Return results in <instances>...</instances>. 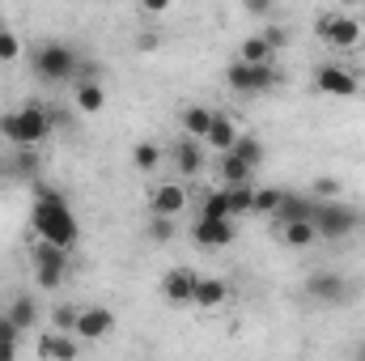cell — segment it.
<instances>
[{
  "instance_id": "44dd1931",
  "label": "cell",
  "mask_w": 365,
  "mask_h": 361,
  "mask_svg": "<svg viewBox=\"0 0 365 361\" xmlns=\"http://www.w3.org/2000/svg\"><path fill=\"white\" fill-rule=\"evenodd\" d=\"M182 136H191V141H200V136H208V128H212V111L208 106H200V102H191V106H182Z\"/></svg>"
},
{
  "instance_id": "4316f807",
  "label": "cell",
  "mask_w": 365,
  "mask_h": 361,
  "mask_svg": "<svg viewBox=\"0 0 365 361\" xmlns=\"http://www.w3.org/2000/svg\"><path fill=\"white\" fill-rule=\"evenodd\" d=\"M9 175H13V179H34V175H38V153H34V149H17L13 162H9Z\"/></svg>"
},
{
  "instance_id": "6da1fadb",
  "label": "cell",
  "mask_w": 365,
  "mask_h": 361,
  "mask_svg": "<svg viewBox=\"0 0 365 361\" xmlns=\"http://www.w3.org/2000/svg\"><path fill=\"white\" fill-rule=\"evenodd\" d=\"M34 238H43V243H51V247H60V251H73L77 247V238H81V225H77V217H73V208H68V200L56 191V187H34Z\"/></svg>"
},
{
  "instance_id": "e0dca14e",
  "label": "cell",
  "mask_w": 365,
  "mask_h": 361,
  "mask_svg": "<svg viewBox=\"0 0 365 361\" xmlns=\"http://www.w3.org/2000/svg\"><path fill=\"white\" fill-rule=\"evenodd\" d=\"M238 60H242V64H251V68H272L276 51L268 47V39H264V34H247V39H242V47H238Z\"/></svg>"
},
{
  "instance_id": "ba28073f",
  "label": "cell",
  "mask_w": 365,
  "mask_h": 361,
  "mask_svg": "<svg viewBox=\"0 0 365 361\" xmlns=\"http://www.w3.org/2000/svg\"><path fill=\"white\" fill-rule=\"evenodd\" d=\"M314 90L327 93V98H353V93L361 90V81H357V73L344 68V64H319V68H314Z\"/></svg>"
},
{
  "instance_id": "484cf974",
  "label": "cell",
  "mask_w": 365,
  "mask_h": 361,
  "mask_svg": "<svg viewBox=\"0 0 365 361\" xmlns=\"http://www.w3.org/2000/svg\"><path fill=\"white\" fill-rule=\"evenodd\" d=\"M200 217H208V221H230V195H225V187L204 195V204H200Z\"/></svg>"
},
{
  "instance_id": "ffe728a7",
  "label": "cell",
  "mask_w": 365,
  "mask_h": 361,
  "mask_svg": "<svg viewBox=\"0 0 365 361\" xmlns=\"http://www.w3.org/2000/svg\"><path fill=\"white\" fill-rule=\"evenodd\" d=\"M280 243L289 251H306V247L319 243V230H314V221H284L280 225Z\"/></svg>"
},
{
  "instance_id": "30bf717a",
  "label": "cell",
  "mask_w": 365,
  "mask_h": 361,
  "mask_svg": "<svg viewBox=\"0 0 365 361\" xmlns=\"http://www.w3.org/2000/svg\"><path fill=\"white\" fill-rule=\"evenodd\" d=\"M182 208H187V191H182V183H158V187H149V217H179Z\"/></svg>"
},
{
  "instance_id": "d6986e66",
  "label": "cell",
  "mask_w": 365,
  "mask_h": 361,
  "mask_svg": "<svg viewBox=\"0 0 365 361\" xmlns=\"http://www.w3.org/2000/svg\"><path fill=\"white\" fill-rule=\"evenodd\" d=\"M314 204H319V200H306V195L284 191V195H280V208H276V225H284V221H310V217H314Z\"/></svg>"
},
{
  "instance_id": "5bb4252c",
  "label": "cell",
  "mask_w": 365,
  "mask_h": 361,
  "mask_svg": "<svg viewBox=\"0 0 365 361\" xmlns=\"http://www.w3.org/2000/svg\"><path fill=\"white\" fill-rule=\"evenodd\" d=\"M191 238L200 247H230L234 243V221H208V217H200L195 230H191Z\"/></svg>"
},
{
  "instance_id": "836d02e7",
  "label": "cell",
  "mask_w": 365,
  "mask_h": 361,
  "mask_svg": "<svg viewBox=\"0 0 365 361\" xmlns=\"http://www.w3.org/2000/svg\"><path fill=\"white\" fill-rule=\"evenodd\" d=\"M77 315H81L77 306H60V310H56V323H60V332H73V327H77Z\"/></svg>"
},
{
  "instance_id": "277c9868",
  "label": "cell",
  "mask_w": 365,
  "mask_h": 361,
  "mask_svg": "<svg viewBox=\"0 0 365 361\" xmlns=\"http://www.w3.org/2000/svg\"><path fill=\"white\" fill-rule=\"evenodd\" d=\"M77 51L73 47H64V43H43L38 51H34V73H38V81H77Z\"/></svg>"
},
{
  "instance_id": "52a82bcc",
  "label": "cell",
  "mask_w": 365,
  "mask_h": 361,
  "mask_svg": "<svg viewBox=\"0 0 365 361\" xmlns=\"http://www.w3.org/2000/svg\"><path fill=\"white\" fill-rule=\"evenodd\" d=\"M225 81H230V90H234V93H242V98L268 93V90L276 86V64H272V68H251V64L234 60V64L225 68Z\"/></svg>"
},
{
  "instance_id": "2e32d148",
  "label": "cell",
  "mask_w": 365,
  "mask_h": 361,
  "mask_svg": "<svg viewBox=\"0 0 365 361\" xmlns=\"http://www.w3.org/2000/svg\"><path fill=\"white\" fill-rule=\"evenodd\" d=\"M225 298H230V289H225L221 276H200V280H195V298H191V306H200V310H217V306H225Z\"/></svg>"
},
{
  "instance_id": "603a6c76",
  "label": "cell",
  "mask_w": 365,
  "mask_h": 361,
  "mask_svg": "<svg viewBox=\"0 0 365 361\" xmlns=\"http://www.w3.org/2000/svg\"><path fill=\"white\" fill-rule=\"evenodd\" d=\"M77 106L86 111V115H98L102 106H106V90L93 81V77H86V81H77Z\"/></svg>"
},
{
  "instance_id": "e575fe53",
  "label": "cell",
  "mask_w": 365,
  "mask_h": 361,
  "mask_svg": "<svg viewBox=\"0 0 365 361\" xmlns=\"http://www.w3.org/2000/svg\"><path fill=\"white\" fill-rule=\"evenodd\" d=\"M264 39H268V47L280 51V47H289V30H280V26H268V30H259Z\"/></svg>"
},
{
  "instance_id": "9c48e42d",
  "label": "cell",
  "mask_w": 365,
  "mask_h": 361,
  "mask_svg": "<svg viewBox=\"0 0 365 361\" xmlns=\"http://www.w3.org/2000/svg\"><path fill=\"white\" fill-rule=\"evenodd\" d=\"M349 280L340 276V272H314L310 280H306V298L310 302H319V306H344L349 302Z\"/></svg>"
},
{
  "instance_id": "8992f818",
  "label": "cell",
  "mask_w": 365,
  "mask_h": 361,
  "mask_svg": "<svg viewBox=\"0 0 365 361\" xmlns=\"http://www.w3.org/2000/svg\"><path fill=\"white\" fill-rule=\"evenodd\" d=\"M30 264H34V280H38L43 289H60V285H64V272H68V251H60V247L34 238Z\"/></svg>"
},
{
  "instance_id": "f35d334b",
  "label": "cell",
  "mask_w": 365,
  "mask_h": 361,
  "mask_svg": "<svg viewBox=\"0 0 365 361\" xmlns=\"http://www.w3.org/2000/svg\"><path fill=\"white\" fill-rule=\"evenodd\" d=\"M4 175H9V166H4V162H0V179H4Z\"/></svg>"
},
{
  "instance_id": "74e56055",
  "label": "cell",
  "mask_w": 365,
  "mask_h": 361,
  "mask_svg": "<svg viewBox=\"0 0 365 361\" xmlns=\"http://www.w3.org/2000/svg\"><path fill=\"white\" fill-rule=\"evenodd\" d=\"M357 361H365V345H361V349H357Z\"/></svg>"
},
{
  "instance_id": "83f0119b",
  "label": "cell",
  "mask_w": 365,
  "mask_h": 361,
  "mask_svg": "<svg viewBox=\"0 0 365 361\" xmlns=\"http://www.w3.org/2000/svg\"><path fill=\"white\" fill-rule=\"evenodd\" d=\"M17 340H21V332L13 327L9 315H0V361H17Z\"/></svg>"
},
{
  "instance_id": "ac0fdd59",
  "label": "cell",
  "mask_w": 365,
  "mask_h": 361,
  "mask_svg": "<svg viewBox=\"0 0 365 361\" xmlns=\"http://www.w3.org/2000/svg\"><path fill=\"white\" fill-rule=\"evenodd\" d=\"M238 136H242V132L234 128V119H230V115H221V111H212V128H208V136H204V141H208L217 153H230V149L238 145Z\"/></svg>"
},
{
  "instance_id": "4dcf8cb0",
  "label": "cell",
  "mask_w": 365,
  "mask_h": 361,
  "mask_svg": "<svg viewBox=\"0 0 365 361\" xmlns=\"http://www.w3.org/2000/svg\"><path fill=\"white\" fill-rule=\"evenodd\" d=\"M145 238H149V243H158V247H162V243H170V238H175V221H170V217H149Z\"/></svg>"
},
{
  "instance_id": "8d00e7d4",
  "label": "cell",
  "mask_w": 365,
  "mask_h": 361,
  "mask_svg": "<svg viewBox=\"0 0 365 361\" xmlns=\"http://www.w3.org/2000/svg\"><path fill=\"white\" fill-rule=\"evenodd\" d=\"M251 13L264 17V13H272V4H268V0H251Z\"/></svg>"
},
{
  "instance_id": "cb8c5ba5",
  "label": "cell",
  "mask_w": 365,
  "mask_h": 361,
  "mask_svg": "<svg viewBox=\"0 0 365 361\" xmlns=\"http://www.w3.org/2000/svg\"><path fill=\"white\" fill-rule=\"evenodd\" d=\"M230 153H234L242 166H251V171H259V166H264V145H259V136H247V132H242V136H238V145H234Z\"/></svg>"
},
{
  "instance_id": "5b68a950",
  "label": "cell",
  "mask_w": 365,
  "mask_h": 361,
  "mask_svg": "<svg viewBox=\"0 0 365 361\" xmlns=\"http://www.w3.org/2000/svg\"><path fill=\"white\" fill-rule=\"evenodd\" d=\"M314 30H319V39H323L327 47H336V51L361 47V21H357L353 13H323V17L314 21Z\"/></svg>"
},
{
  "instance_id": "4fadbf2b",
  "label": "cell",
  "mask_w": 365,
  "mask_h": 361,
  "mask_svg": "<svg viewBox=\"0 0 365 361\" xmlns=\"http://www.w3.org/2000/svg\"><path fill=\"white\" fill-rule=\"evenodd\" d=\"M77 353H81V340L73 332H47L38 340V357L43 361H77Z\"/></svg>"
},
{
  "instance_id": "7402d4cb",
  "label": "cell",
  "mask_w": 365,
  "mask_h": 361,
  "mask_svg": "<svg viewBox=\"0 0 365 361\" xmlns=\"http://www.w3.org/2000/svg\"><path fill=\"white\" fill-rule=\"evenodd\" d=\"M4 315L13 319V327H17V332H30V327L38 323V306H34V298H26V293H21V298H13Z\"/></svg>"
},
{
  "instance_id": "d4e9b609",
  "label": "cell",
  "mask_w": 365,
  "mask_h": 361,
  "mask_svg": "<svg viewBox=\"0 0 365 361\" xmlns=\"http://www.w3.org/2000/svg\"><path fill=\"white\" fill-rule=\"evenodd\" d=\"M217 171H221L225 187H247V183H251V175H255V171H251V166H242L234 153H221V166H217Z\"/></svg>"
},
{
  "instance_id": "7a4b0ae2",
  "label": "cell",
  "mask_w": 365,
  "mask_h": 361,
  "mask_svg": "<svg viewBox=\"0 0 365 361\" xmlns=\"http://www.w3.org/2000/svg\"><path fill=\"white\" fill-rule=\"evenodd\" d=\"M51 128H56L51 111H43L38 102H26L21 111L0 115V136H4L9 145H17V149H38V145L51 136Z\"/></svg>"
},
{
  "instance_id": "f546056e",
  "label": "cell",
  "mask_w": 365,
  "mask_h": 361,
  "mask_svg": "<svg viewBox=\"0 0 365 361\" xmlns=\"http://www.w3.org/2000/svg\"><path fill=\"white\" fill-rule=\"evenodd\" d=\"M158 162H162V149H158V145L140 141V145L132 149V166H136V171H145V175H149V171H158Z\"/></svg>"
},
{
  "instance_id": "9a60e30c",
  "label": "cell",
  "mask_w": 365,
  "mask_h": 361,
  "mask_svg": "<svg viewBox=\"0 0 365 361\" xmlns=\"http://www.w3.org/2000/svg\"><path fill=\"white\" fill-rule=\"evenodd\" d=\"M170 162H175V171H182V175H200V171H204V149H200V141L179 136L175 149H170Z\"/></svg>"
},
{
  "instance_id": "f1b7e54d",
  "label": "cell",
  "mask_w": 365,
  "mask_h": 361,
  "mask_svg": "<svg viewBox=\"0 0 365 361\" xmlns=\"http://www.w3.org/2000/svg\"><path fill=\"white\" fill-rule=\"evenodd\" d=\"M225 195H230V217H242V213L255 208V187L251 183L247 187H225Z\"/></svg>"
},
{
  "instance_id": "1f68e13d",
  "label": "cell",
  "mask_w": 365,
  "mask_h": 361,
  "mask_svg": "<svg viewBox=\"0 0 365 361\" xmlns=\"http://www.w3.org/2000/svg\"><path fill=\"white\" fill-rule=\"evenodd\" d=\"M280 195H284V191H276V187H255V208H251V213H264V217L272 213V217H276Z\"/></svg>"
},
{
  "instance_id": "d6a6232c",
  "label": "cell",
  "mask_w": 365,
  "mask_h": 361,
  "mask_svg": "<svg viewBox=\"0 0 365 361\" xmlns=\"http://www.w3.org/2000/svg\"><path fill=\"white\" fill-rule=\"evenodd\" d=\"M17 56H21V39H17L13 30L0 26V64H13Z\"/></svg>"
},
{
  "instance_id": "d590c367",
  "label": "cell",
  "mask_w": 365,
  "mask_h": 361,
  "mask_svg": "<svg viewBox=\"0 0 365 361\" xmlns=\"http://www.w3.org/2000/svg\"><path fill=\"white\" fill-rule=\"evenodd\" d=\"M336 191H340V183L336 179H319L314 183V200H336Z\"/></svg>"
},
{
  "instance_id": "8fae6325",
  "label": "cell",
  "mask_w": 365,
  "mask_h": 361,
  "mask_svg": "<svg viewBox=\"0 0 365 361\" xmlns=\"http://www.w3.org/2000/svg\"><path fill=\"white\" fill-rule=\"evenodd\" d=\"M106 332H115V310H106V306H81L73 336L77 340H102Z\"/></svg>"
},
{
  "instance_id": "3957f363",
  "label": "cell",
  "mask_w": 365,
  "mask_h": 361,
  "mask_svg": "<svg viewBox=\"0 0 365 361\" xmlns=\"http://www.w3.org/2000/svg\"><path fill=\"white\" fill-rule=\"evenodd\" d=\"M314 230H319V238H327V243H336V238H349L357 225H361V213L353 208V204H344V200H319L314 204Z\"/></svg>"
},
{
  "instance_id": "7c38bea8",
  "label": "cell",
  "mask_w": 365,
  "mask_h": 361,
  "mask_svg": "<svg viewBox=\"0 0 365 361\" xmlns=\"http://www.w3.org/2000/svg\"><path fill=\"white\" fill-rule=\"evenodd\" d=\"M195 280H200V272L170 268L166 276H162V298H166L170 306H191V298H195Z\"/></svg>"
}]
</instances>
